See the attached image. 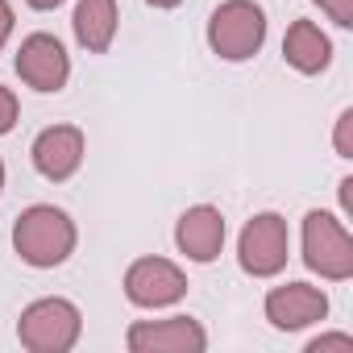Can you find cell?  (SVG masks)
Returning <instances> with one entry per match:
<instances>
[{
	"label": "cell",
	"mask_w": 353,
	"mask_h": 353,
	"mask_svg": "<svg viewBox=\"0 0 353 353\" xmlns=\"http://www.w3.org/2000/svg\"><path fill=\"white\" fill-rule=\"evenodd\" d=\"M0 192H5V162H0Z\"/></svg>",
	"instance_id": "cell-22"
},
{
	"label": "cell",
	"mask_w": 353,
	"mask_h": 353,
	"mask_svg": "<svg viewBox=\"0 0 353 353\" xmlns=\"http://www.w3.org/2000/svg\"><path fill=\"white\" fill-rule=\"evenodd\" d=\"M283 59L299 75H320L332 63V42L316 21H291L287 38H283Z\"/></svg>",
	"instance_id": "cell-12"
},
{
	"label": "cell",
	"mask_w": 353,
	"mask_h": 353,
	"mask_svg": "<svg viewBox=\"0 0 353 353\" xmlns=\"http://www.w3.org/2000/svg\"><path fill=\"white\" fill-rule=\"evenodd\" d=\"M174 245L192 262H216L225 250V216L212 204H196L174 221Z\"/></svg>",
	"instance_id": "cell-11"
},
{
	"label": "cell",
	"mask_w": 353,
	"mask_h": 353,
	"mask_svg": "<svg viewBox=\"0 0 353 353\" xmlns=\"http://www.w3.org/2000/svg\"><path fill=\"white\" fill-rule=\"evenodd\" d=\"M13 26H17V17H13V5H9V0H0V50L9 46V38H13Z\"/></svg>",
	"instance_id": "cell-18"
},
{
	"label": "cell",
	"mask_w": 353,
	"mask_h": 353,
	"mask_svg": "<svg viewBox=\"0 0 353 353\" xmlns=\"http://www.w3.org/2000/svg\"><path fill=\"white\" fill-rule=\"evenodd\" d=\"M13 67H17V75H21L26 88L46 92V96L63 92L67 79H71V54H67V46L54 34H30L21 42V50H17Z\"/></svg>",
	"instance_id": "cell-8"
},
{
	"label": "cell",
	"mask_w": 353,
	"mask_h": 353,
	"mask_svg": "<svg viewBox=\"0 0 353 353\" xmlns=\"http://www.w3.org/2000/svg\"><path fill=\"white\" fill-rule=\"evenodd\" d=\"M266 42V13L254 0H225L208 17V46L225 63H245Z\"/></svg>",
	"instance_id": "cell-3"
},
{
	"label": "cell",
	"mask_w": 353,
	"mask_h": 353,
	"mask_svg": "<svg viewBox=\"0 0 353 353\" xmlns=\"http://www.w3.org/2000/svg\"><path fill=\"white\" fill-rule=\"evenodd\" d=\"M332 145L341 158H353V108H345L336 117V133H332Z\"/></svg>",
	"instance_id": "cell-15"
},
{
	"label": "cell",
	"mask_w": 353,
	"mask_h": 353,
	"mask_svg": "<svg viewBox=\"0 0 353 353\" xmlns=\"http://www.w3.org/2000/svg\"><path fill=\"white\" fill-rule=\"evenodd\" d=\"M312 5H320V9L341 26V30H349V26H353V0H312Z\"/></svg>",
	"instance_id": "cell-16"
},
{
	"label": "cell",
	"mask_w": 353,
	"mask_h": 353,
	"mask_svg": "<svg viewBox=\"0 0 353 353\" xmlns=\"http://www.w3.org/2000/svg\"><path fill=\"white\" fill-rule=\"evenodd\" d=\"M324 349H349L353 353V336L349 332H324V336L307 341V353H324Z\"/></svg>",
	"instance_id": "cell-17"
},
{
	"label": "cell",
	"mask_w": 353,
	"mask_h": 353,
	"mask_svg": "<svg viewBox=\"0 0 353 353\" xmlns=\"http://www.w3.org/2000/svg\"><path fill=\"white\" fill-rule=\"evenodd\" d=\"M75 241H79L75 221L63 208H54V204H34L13 225V250H17V258L26 266H38V270L63 266L75 254Z\"/></svg>",
	"instance_id": "cell-1"
},
{
	"label": "cell",
	"mask_w": 353,
	"mask_h": 353,
	"mask_svg": "<svg viewBox=\"0 0 353 353\" xmlns=\"http://www.w3.org/2000/svg\"><path fill=\"white\" fill-rule=\"evenodd\" d=\"M324 316H328V295L312 283H283V287H270V295H266V320L279 332L312 328Z\"/></svg>",
	"instance_id": "cell-10"
},
{
	"label": "cell",
	"mask_w": 353,
	"mask_h": 353,
	"mask_svg": "<svg viewBox=\"0 0 353 353\" xmlns=\"http://www.w3.org/2000/svg\"><path fill=\"white\" fill-rule=\"evenodd\" d=\"M117 21H121L117 0H79V5H75V17H71L75 38H79V46H83L88 54H104V50L112 46Z\"/></svg>",
	"instance_id": "cell-13"
},
{
	"label": "cell",
	"mask_w": 353,
	"mask_h": 353,
	"mask_svg": "<svg viewBox=\"0 0 353 353\" xmlns=\"http://www.w3.org/2000/svg\"><path fill=\"white\" fill-rule=\"evenodd\" d=\"M188 295V274L170 258H137L125 270V299L133 307H170Z\"/></svg>",
	"instance_id": "cell-6"
},
{
	"label": "cell",
	"mask_w": 353,
	"mask_h": 353,
	"mask_svg": "<svg viewBox=\"0 0 353 353\" xmlns=\"http://www.w3.org/2000/svg\"><path fill=\"white\" fill-rule=\"evenodd\" d=\"M303 266L328 283L353 279V237L345 221H336L332 212L303 216Z\"/></svg>",
	"instance_id": "cell-4"
},
{
	"label": "cell",
	"mask_w": 353,
	"mask_h": 353,
	"mask_svg": "<svg viewBox=\"0 0 353 353\" xmlns=\"http://www.w3.org/2000/svg\"><path fill=\"white\" fill-rule=\"evenodd\" d=\"M183 0H150V9H179Z\"/></svg>",
	"instance_id": "cell-21"
},
{
	"label": "cell",
	"mask_w": 353,
	"mask_h": 353,
	"mask_svg": "<svg viewBox=\"0 0 353 353\" xmlns=\"http://www.w3.org/2000/svg\"><path fill=\"white\" fill-rule=\"evenodd\" d=\"M17 117H21V104H17L13 88H5V83H0V137H5V133H13Z\"/></svg>",
	"instance_id": "cell-14"
},
{
	"label": "cell",
	"mask_w": 353,
	"mask_h": 353,
	"mask_svg": "<svg viewBox=\"0 0 353 353\" xmlns=\"http://www.w3.org/2000/svg\"><path fill=\"white\" fill-rule=\"evenodd\" d=\"M291 258V233H287V221L279 212H258L245 221L241 237H237V262L245 274L254 279H274L283 274Z\"/></svg>",
	"instance_id": "cell-5"
},
{
	"label": "cell",
	"mask_w": 353,
	"mask_h": 353,
	"mask_svg": "<svg viewBox=\"0 0 353 353\" xmlns=\"http://www.w3.org/2000/svg\"><path fill=\"white\" fill-rule=\"evenodd\" d=\"M79 332H83V316L63 295L34 299L17 320V341L30 353H71L79 345Z\"/></svg>",
	"instance_id": "cell-2"
},
{
	"label": "cell",
	"mask_w": 353,
	"mask_h": 353,
	"mask_svg": "<svg viewBox=\"0 0 353 353\" xmlns=\"http://www.w3.org/2000/svg\"><path fill=\"white\" fill-rule=\"evenodd\" d=\"M30 9H38V13H50V9H59V5H67V0H26Z\"/></svg>",
	"instance_id": "cell-20"
},
{
	"label": "cell",
	"mask_w": 353,
	"mask_h": 353,
	"mask_svg": "<svg viewBox=\"0 0 353 353\" xmlns=\"http://www.w3.org/2000/svg\"><path fill=\"white\" fill-rule=\"evenodd\" d=\"M129 353H204L208 332L192 316H170V320H137L125 332Z\"/></svg>",
	"instance_id": "cell-7"
},
{
	"label": "cell",
	"mask_w": 353,
	"mask_h": 353,
	"mask_svg": "<svg viewBox=\"0 0 353 353\" xmlns=\"http://www.w3.org/2000/svg\"><path fill=\"white\" fill-rule=\"evenodd\" d=\"M349 188H353V179H341V208H345V216L353 212V192Z\"/></svg>",
	"instance_id": "cell-19"
},
{
	"label": "cell",
	"mask_w": 353,
	"mask_h": 353,
	"mask_svg": "<svg viewBox=\"0 0 353 353\" xmlns=\"http://www.w3.org/2000/svg\"><path fill=\"white\" fill-rule=\"evenodd\" d=\"M83 154H88V141H83L79 125H50L30 145L34 170L42 174V179H50V183H67L71 174L83 166Z\"/></svg>",
	"instance_id": "cell-9"
}]
</instances>
